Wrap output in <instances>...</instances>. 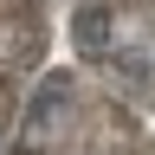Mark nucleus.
<instances>
[{
  "label": "nucleus",
  "instance_id": "nucleus-2",
  "mask_svg": "<svg viewBox=\"0 0 155 155\" xmlns=\"http://www.w3.org/2000/svg\"><path fill=\"white\" fill-rule=\"evenodd\" d=\"M65 97H71V78H45V84L32 91V104H26V129H45L58 110H65Z\"/></svg>",
  "mask_w": 155,
  "mask_h": 155
},
{
  "label": "nucleus",
  "instance_id": "nucleus-1",
  "mask_svg": "<svg viewBox=\"0 0 155 155\" xmlns=\"http://www.w3.org/2000/svg\"><path fill=\"white\" fill-rule=\"evenodd\" d=\"M71 39H78V52H84V58L110 52V7H78V19H71Z\"/></svg>",
  "mask_w": 155,
  "mask_h": 155
}]
</instances>
